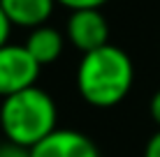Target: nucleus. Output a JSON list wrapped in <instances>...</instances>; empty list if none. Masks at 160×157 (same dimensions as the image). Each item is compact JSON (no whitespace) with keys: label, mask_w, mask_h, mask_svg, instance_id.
Instances as JSON below:
<instances>
[{"label":"nucleus","mask_w":160,"mask_h":157,"mask_svg":"<svg viewBox=\"0 0 160 157\" xmlns=\"http://www.w3.org/2000/svg\"><path fill=\"white\" fill-rule=\"evenodd\" d=\"M32 157H100V150L91 136L77 129L56 127L47 139H42L35 148H30Z\"/></svg>","instance_id":"obj_5"},{"label":"nucleus","mask_w":160,"mask_h":157,"mask_svg":"<svg viewBox=\"0 0 160 157\" xmlns=\"http://www.w3.org/2000/svg\"><path fill=\"white\" fill-rule=\"evenodd\" d=\"M40 69L42 67L23 44L7 42L5 46H0V99L37 85Z\"/></svg>","instance_id":"obj_3"},{"label":"nucleus","mask_w":160,"mask_h":157,"mask_svg":"<svg viewBox=\"0 0 160 157\" xmlns=\"http://www.w3.org/2000/svg\"><path fill=\"white\" fill-rule=\"evenodd\" d=\"M0 157H32V155L28 148H21V145L5 141V143H0Z\"/></svg>","instance_id":"obj_9"},{"label":"nucleus","mask_w":160,"mask_h":157,"mask_svg":"<svg viewBox=\"0 0 160 157\" xmlns=\"http://www.w3.org/2000/svg\"><path fill=\"white\" fill-rule=\"evenodd\" d=\"M104 2H109V0H56V5L68 7L70 12H77V9H100Z\"/></svg>","instance_id":"obj_8"},{"label":"nucleus","mask_w":160,"mask_h":157,"mask_svg":"<svg viewBox=\"0 0 160 157\" xmlns=\"http://www.w3.org/2000/svg\"><path fill=\"white\" fill-rule=\"evenodd\" d=\"M144 157H160V129H158V132H156V134H153V136L146 141Z\"/></svg>","instance_id":"obj_10"},{"label":"nucleus","mask_w":160,"mask_h":157,"mask_svg":"<svg viewBox=\"0 0 160 157\" xmlns=\"http://www.w3.org/2000/svg\"><path fill=\"white\" fill-rule=\"evenodd\" d=\"M65 39L81 53L102 48L109 44V21L100 9L70 12V19L65 23Z\"/></svg>","instance_id":"obj_4"},{"label":"nucleus","mask_w":160,"mask_h":157,"mask_svg":"<svg viewBox=\"0 0 160 157\" xmlns=\"http://www.w3.org/2000/svg\"><path fill=\"white\" fill-rule=\"evenodd\" d=\"M132 83L135 67L123 48L107 44L81 56L77 67V90L86 104L112 109L128 97Z\"/></svg>","instance_id":"obj_1"},{"label":"nucleus","mask_w":160,"mask_h":157,"mask_svg":"<svg viewBox=\"0 0 160 157\" xmlns=\"http://www.w3.org/2000/svg\"><path fill=\"white\" fill-rule=\"evenodd\" d=\"M23 46L28 48V53L35 58V62L40 65V67H44V65H51L60 58V53H63V48H65V35L58 28L44 23L40 28H32L28 32Z\"/></svg>","instance_id":"obj_7"},{"label":"nucleus","mask_w":160,"mask_h":157,"mask_svg":"<svg viewBox=\"0 0 160 157\" xmlns=\"http://www.w3.org/2000/svg\"><path fill=\"white\" fill-rule=\"evenodd\" d=\"M9 32H12V23L7 21L2 7H0V46H5V44L9 42Z\"/></svg>","instance_id":"obj_11"},{"label":"nucleus","mask_w":160,"mask_h":157,"mask_svg":"<svg viewBox=\"0 0 160 157\" xmlns=\"http://www.w3.org/2000/svg\"><path fill=\"white\" fill-rule=\"evenodd\" d=\"M148 111H151V118H153V122L158 125V129H160V90L156 95L151 97V104H148Z\"/></svg>","instance_id":"obj_12"},{"label":"nucleus","mask_w":160,"mask_h":157,"mask_svg":"<svg viewBox=\"0 0 160 157\" xmlns=\"http://www.w3.org/2000/svg\"><path fill=\"white\" fill-rule=\"evenodd\" d=\"M58 127V109L53 97L40 85L26 88L0 102V129L5 141L35 148Z\"/></svg>","instance_id":"obj_2"},{"label":"nucleus","mask_w":160,"mask_h":157,"mask_svg":"<svg viewBox=\"0 0 160 157\" xmlns=\"http://www.w3.org/2000/svg\"><path fill=\"white\" fill-rule=\"evenodd\" d=\"M7 21L16 28H40L53 14L56 0H0Z\"/></svg>","instance_id":"obj_6"}]
</instances>
